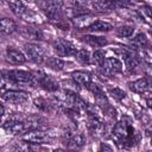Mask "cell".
<instances>
[{"label":"cell","mask_w":152,"mask_h":152,"mask_svg":"<svg viewBox=\"0 0 152 152\" xmlns=\"http://www.w3.org/2000/svg\"><path fill=\"white\" fill-rule=\"evenodd\" d=\"M135 129L131 125V122L126 120L119 121L113 132H112V139L121 147H129L135 142Z\"/></svg>","instance_id":"1"},{"label":"cell","mask_w":152,"mask_h":152,"mask_svg":"<svg viewBox=\"0 0 152 152\" xmlns=\"http://www.w3.org/2000/svg\"><path fill=\"white\" fill-rule=\"evenodd\" d=\"M4 77H6L8 81L13 82V83H19V84H28L32 86L36 83V77L33 76V74L28 72V71H24V70H10V71H5Z\"/></svg>","instance_id":"2"},{"label":"cell","mask_w":152,"mask_h":152,"mask_svg":"<svg viewBox=\"0 0 152 152\" xmlns=\"http://www.w3.org/2000/svg\"><path fill=\"white\" fill-rule=\"evenodd\" d=\"M52 48L53 50L57 52V55L59 56H75L77 52V49L75 48V45L63 38H57L52 42Z\"/></svg>","instance_id":"3"},{"label":"cell","mask_w":152,"mask_h":152,"mask_svg":"<svg viewBox=\"0 0 152 152\" xmlns=\"http://www.w3.org/2000/svg\"><path fill=\"white\" fill-rule=\"evenodd\" d=\"M24 51H25V57H27L31 62H33L36 64H39L44 61V57H45L44 49L42 46H39L38 44H34V43L25 44Z\"/></svg>","instance_id":"4"},{"label":"cell","mask_w":152,"mask_h":152,"mask_svg":"<svg viewBox=\"0 0 152 152\" xmlns=\"http://www.w3.org/2000/svg\"><path fill=\"white\" fill-rule=\"evenodd\" d=\"M43 8V11L45 12V14L52 19V20H59L62 18V6H63V2L61 1H45V2H42L39 4Z\"/></svg>","instance_id":"5"},{"label":"cell","mask_w":152,"mask_h":152,"mask_svg":"<svg viewBox=\"0 0 152 152\" xmlns=\"http://www.w3.org/2000/svg\"><path fill=\"white\" fill-rule=\"evenodd\" d=\"M51 138H52L51 133L44 129H33V131H28L23 134V140L33 142V144H42V142L49 141Z\"/></svg>","instance_id":"6"},{"label":"cell","mask_w":152,"mask_h":152,"mask_svg":"<svg viewBox=\"0 0 152 152\" xmlns=\"http://www.w3.org/2000/svg\"><path fill=\"white\" fill-rule=\"evenodd\" d=\"M2 99L10 103L21 104L28 100V94L23 90H7L4 93Z\"/></svg>","instance_id":"7"},{"label":"cell","mask_w":152,"mask_h":152,"mask_svg":"<svg viewBox=\"0 0 152 152\" xmlns=\"http://www.w3.org/2000/svg\"><path fill=\"white\" fill-rule=\"evenodd\" d=\"M88 131L94 137H101V135H103V133L106 131V126L99 119V116L89 115V119H88Z\"/></svg>","instance_id":"8"},{"label":"cell","mask_w":152,"mask_h":152,"mask_svg":"<svg viewBox=\"0 0 152 152\" xmlns=\"http://www.w3.org/2000/svg\"><path fill=\"white\" fill-rule=\"evenodd\" d=\"M6 61L13 65H20L26 62V57L21 51L13 49V48H7L6 49Z\"/></svg>","instance_id":"9"},{"label":"cell","mask_w":152,"mask_h":152,"mask_svg":"<svg viewBox=\"0 0 152 152\" xmlns=\"http://www.w3.org/2000/svg\"><path fill=\"white\" fill-rule=\"evenodd\" d=\"M8 6L11 7L12 12L17 17H20V18H24V19H30L31 17H33V13L30 10H27L26 6L21 1H10Z\"/></svg>","instance_id":"10"},{"label":"cell","mask_w":152,"mask_h":152,"mask_svg":"<svg viewBox=\"0 0 152 152\" xmlns=\"http://www.w3.org/2000/svg\"><path fill=\"white\" fill-rule=\"evenodd\" d=\"M74 26H76L77 28H84V27H89L94 21V15L89 14V13H83V14H78V15H75L72 19H71Z\"/></svg>","instance_id":"11"},{"label":"cell","mask_w":152,"mask_h":152,"mask_svg":"<svg viewBox=\"0 0 152 152\" xmlns=\"http://www.w3.org/2000/svg\"><path fill=\"white\" fill-rule=\"evenodd\" d=\"M101 66L107 72H110V74H116V72H121L122 71V63L118 58H115V57L106 58Z\"/></svg>","instance_id":"12"},{"label":"cell","mask_w":152,"mask_h":152,"mask_svg":"<svg viewBox=\"0 0 152 152\" xmlns=\"http://www.w3.org/2000/svg\"><path fill=\"white\" fill-rule=\"evenodd\" d=\"M128 86L133 91H135L138 94H145V93L150 91V82L146 77L139 78L134 82H131V83H128Z\"/></svg>","instance_id":"13"},{"label":"cell","mask_w":152,"mask_h":152,"mask_svg":"<svg viewBox=\"0 0 152 152\" xmlns=\"http://www.w3.org/2000/svg\"><path fill=\"white\" fill-rule=\"evenodd\" d=\"M64 144L69 147H81L84 144V137L82 133H66Z\"/></svg>","instance_id":"14"},{"label":"cell","mask_w":152,"mask_h":152,"mask_svg":"<svg viewBox=\"0 0 152 152\" xmlns=\"http://www.w3.org/2000/svg\"><path fill=\"white\" fill-rule=\"evenodd\" d=\"M71 77H72V81L78 84V86H84V87H88L89 83L91 82V75L89 72H86V71H74L71 74Z\"/></svg>","instance_id":"15"},{"label":"cell","mask_w":152,"mask_h":152,"mask_svg":"<svg viewBox=\"0 0 152 152\" xmlns=\"http://www.w3.org/2000/svg\"><path fill=\"white\" fill-rule=\"evenodd\" d=\"M38 83L40 84L42 88H44L48 91H56V90H58V83L53 78H51L50 76H48L45 74H43L42 76L38 77Z\"/></svg>","instance_id":"16"},{"label":"cell","mask_w":152,"mask_h":152,"mask_svg":"<svg viewBox=\"0 0 152 152\" xmlns=\"http://www.w3.org/2000/svg\"><path fill=\"white\" fill-rule=\"evenodd\" d=\"M13 150H14V152H37L39 150V146H38V144L20 140L13 145Z\"/></svg>","instance_id":"17"},{"label":"cell","mask_w":152,"mask_h":152,"mask_svg":"<svg viewBox=\"0 0 152 152\" xmlns=\"http://www.w3.org/2000/svg\"><path fill=\"white\" fill-rule=\"evenodd\" d=\"M82 40L84 43H87L88 45L93 46V48H102V46L107 45V43H108L104 37H101V36H91V34L83 36L82 37Z\"/></svg>","instance_id":"18"},{"label":"cell","mask_w":152,"mask_h":152,"mask_svg":"<svg viewBox=\"0 0 152 152\" xmlns=\"http://www.w3.org/2000/svg\"><path fill=\"white\" fill-rule=\"evenodd\" d=\"M91 7L97 11V12H108L113 10L116 6V2L114 1H108V0H99V1H93L90 2Z\"/></svg>","instance_id":"19"},{"label":"cell","mask_w":152,"mask_h":152,"mask_svg":"<svg viewBox=\"0 0 152 152\" xmlns=\"http://www.w3.org/2000/svg\"><path fill=\"white\" fill-rule=\"evenodd\" d=\"M17 30V24L14 20L10 18H1L0 19V33L11 34Z\"/></svg>","instance_id":"20"},{"label":"cell","mask_w":152,"mask_h":152,"mask_svg":"<svg viewBox=\"0 0 152 152\" xmlns=\"http://www.w3.org/2000/svg\"><path fill=\"white\" fill-rule=\"evenodd\" d=\"M23 36L30 39H34V40H42L44 39V34L39 28L36 27H24L21 31Z\"/></svg>","instance_id":"21"},{"label":"cell","mask_w":152,"mask_h":152,"mask_svg":"<svg viewBox=\"0 0 152 152\" xmlns=\"http://www.w3.org/2000/svg\"><path fill=\"white\" fill-rule=\"evenodd\" d=\"M112 28H113L112 24H109L107 21H102V20H95L88 27V30L91 32H106V31H110Z\"/></svg>","instance_id":"22"},{"label":"cell","mask_w":152,"mask_h":152,"mask_svg":"<svg viewBox=\"0 0 152 152\" xmlns=\"http://www.w3.org/2000/svg\"><path fill=\"white\" fill-rule=\"evenodd\" d=\"M45 63H46V65H48L50 69L56 70V71L63 70L64 66H65L64 61H62V59L58 58V57H49V58H46Z\"/></svg>","instance_id":"23"},{"label":"cell","mask_w":152,"mask_h":152,"mask_svg":"<svg viewBox=\"0 0 152 152\" xmlns=\"http://www.w3.org/2000/svg\"><path fill=\"white\" fill-rule=\"evenodd\" d=\"M34 104H36V107H37L38 109H40V110H43V112H50V110H52V108H53V102L48 101V100L44 99V97H38V99H36V100H34Z\"/></svg>","instance_id":"24"},{"label":"cell","mask_w":152,"mask_h":152,"mask_svg":"<svg viewBox=\"0 0 152 152\" xmlns=\"http://www.w3.org/2000/svg\"><path fill=\"white\" fill-rule=\"evenodd\" d=\"M132 44H133V46H134L135 50H138V49H144V48L147 46L148 40H147V38H146V36H145L144 33H139V34H137V36L133 38Z\"/></svg>","instance_id":"25"},{"label":"cell","mask_w":152,"mask_h":152,"mask_svg":"<svg viewBox=\"0 0 152 152\" xmlns=\"http://www.w3.org/2000/svg\"><path fill=\"white\" fill-rule=\"evenodd\" d=\"M76 58H77V61L78 62H81L82 64H89L90 63V53H89V51L88 50H86V49H82V50H78L77 52H76Z\"/></svg>","instance_id":"26"},{"label":"cell","mask_w":152,"mask_h":152,"mask_svg":"<svg viewBox=\"0 0 152 152\" xmlns=\"http://www.w3.org/2000/svg\"><path fill=\"white\" fill-rule=\"evenodd\" d=\"M134 32V27L129 25H122L116 28V33L120 37H131Z\"/></svg>","instance_id":"27"},{"label":"cell","mask_w":152,"mask_h":152,"mask_svg":"<svg viewBox=\"0 0 152 152\" xmlns=\"http://www.w3.org/2000/svg\"><path fill=\"white\" fill-rule=\"evenodd\" d=\"M106 56H104V52L102 51V50H95L94 52H93V56L90 57V59H93V63L94 64H96V65H102L103 64V62H104V58Z\"/></svg>","instance_id":"28"},{"label":"cell","mask_w":152,"mask_h":152,"mask_svg":"<svg viewBox=\"0 0 152 152\" xmlns=\"http://www.w3.org/2000/svg\"><path fill=\"white\" fill-rule=\"evenodd\" d=\"M108 93H109V95H112L113 99H115L118 101H121L126 97V93L124 90H121L120 88H116V87L115 88H109Z\"/></svg>","instance_id":"29"},{"label":"cell","mask_w":152,"mask_h":152,"mask_svg":"<svg viewBox=\"0 0 152 152\" xmlns=\"http://www.w3.org/2000/svg\"><path fill=\"white\" fill-rule=\"evenodd\" d=\"M99 152H113V151H112V148H110L109 146H107V145H102Z\"/></svg>","instance_id":"30"},{"label":"cell","mask_w":152,"mask_h":152,"mask_svg":"<svg viewBox=\"0 0 152 152\" xmlns=\"http://www.w3.org/2000/svg\"><path fill=\"white\" fill-rule=\"evenodd\" d=\"M4 112H5V108L2 107V104H0V116H2V114H4Z\"/></svg>","instance_id":"31"},{"label":"cell","mask_w":152,"mask_h":152,"mask_svg":"<svg viewBox=\"0 0 152 152\" xmlns=\"http://www.w3.org/2000/svg\"><path fill=\"white\" fill-rule=\"evenodd\" d=\"M55 152H66V151H62V150H58V151H55ZM69 152H74V151H69Z\"/></svg>","instance_id":"32"},{"label":"cell","mask_w":152,"mask_h":152,"mask_svg":"<svg viewBox=\"0 0 152 152\" xmlns=\"http://www.w3.org/2000/svg\"><path fill=\"white\" fill-rule=\"evenodd\" d=\"M1 91H2V89H1V88H0V93H1Z\"/></svg>","instance_id":"33"}]
</instances>
